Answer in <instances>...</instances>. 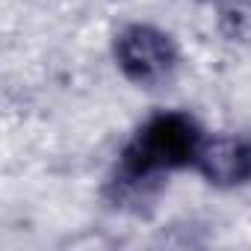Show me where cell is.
<instances>
[{
  "instance_id": "1",
  "label": "cell",
  "mask_w": 251,
  "mask_h": 251,
  "mask_svg": "<svg viewBox=\"0 0 251 251\" xmlns=\"http://www.w3.org/2000/svg\"><path fill=\"white\" fill-rule=\"evenodd\" d=\"M204 133L189 112H157L133 133L118 154L112 186L121 198H142L163 175L195 166Z\"/></svg>"
},
{
  "instance_id": "2",
  "label": "cell",
  "mask_w": 251,
  "mask_h": 251,
  "mask_svg": "<svg viewBox=\"0 0 251 251\" xmlns=\"http://www.w3.org/2000/svg\"><path fill=\"white\" fill-rule=\"evenodd\" d=\"M112 56L118 71L142 89L163 86L180 65L175 39L154 24H127L112 39Z\"/></svg>"
},
{
  "instance_id": "3",
  "label": "cell",
  "mask_w": 251,
  "mask_h": 251,
  "mask_svg": "<svg viewBox=\"0 0 251 251\" xmlns=\"http://www.w3.org/2000/svg\"><path fill=\"white\" fill-rule=\"evenodd\" d=\"M198 172L216 183V186H236L251 177V145L230 139V136H216L204 139L201 151L195 157Z\"/></svg>"
},
{
  "instance_id": "4",
  "label": "cell",
  "mask_w": 251,
  "mask_h": 251,
  "mask_svg": "<svg viewBox=\"0 0 251 251\" xmlns=\"http://www.w3.org/2000/svg\"><path fill=\"white\" fill-rule=\"evenodd\" d=\"M219 33L227 42L251 45V0H230L219 9Z\"/></svg>"
}]
</instances>
